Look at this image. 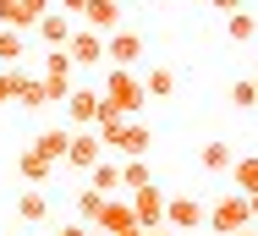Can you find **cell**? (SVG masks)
<instances>
[{"instance_id": "obj_19", "label": "cell", "mask_w": 258, "mask_h": 236, "mask_svg": "<svg viewBox=\"0 0 258 236\" xmlns=\"http://www.w3.org/2000/svg\"><path fill=\"white\" fill-rule=\"evenodd\" d=\"M149 143H154V132H149L143 121H132V127H126V138H121V148H115V154H126V159H143V154H149Z\"/></svg>"}, {"instance_id": "obj_7", "label": "cell", "mask_w": 258, "mask_h": 236, "mask_svg": "<svg viewBox=\"0 0 258 236\" xmlns=\"http://www.w3.org/2000/svg\"><path fill=\"white\" fill-rule=\"evenodd\" d=\"M94 231H99V236L138 231V220H132V203H126V198H104V203H99V214H94Z\"/></svg>"}, {"instance_id": "obj_26", "label": "cell", "mask_w": 258, "mask_h": 236, "mask_svg": "<svg viewBox=\"0 0 258 236\" xmlns=\"http://www.w3.org/2000/svg\"><path fill=\"white\" fill-rule=\"evenodd\" d=\"M99 203H104V192H77V220H83V225H94V214H99Z\"/></svg>"}, {"instance_id": "obj_17", "label": "cell", "mask_w": 258, "mask_h": 236, "mask_svg": "<svg viewBox=\"0 0 258 236\" xmlns=\"http://www.w3.org/2000/svg\"><path fill=\"white\" fill-rule=\"evenodd\" d=\"M138 83H143V94H149V99H170V94H176V72H170V66H154V72H143Z\"/></svg>"}, {"instance_id": "obj_14", "label": "cell", "mask_w": 258, "mask_h": 236, "mask_svg": "<svg viewBox=\"0 0 258 236\" xmlns=\"http://www.w3.org/2000/svg\"><path fill=\"white\" fill-rule=\"evenodd\" d=\"M225 39H231V44H253V39H258V17L247 11V6L225 17Z\"/></svg>"}, {"instance_id": "obj_34", "label": "cell", "mask_w": 258, "mask_h": 236, "mask_svg": "<svg viewBox=\"0 0 258 236\" xmlns=\"http://www.w3.org/2000/svg\"><path fill=\"white\" fill-rule=\"evenodd\" d=\"M121 236H143V231H121Z\"/></svg>"}, {"instance_id": "obj_11", "label": "cell", "mask_w": 258, "mask_h": 236, "mask_svg": "<svg viewBox=\"0 0 258 236\" xmlns=\"http://www.w3.org/2000/svg\"><path fill=\"white\" fill-rule=\"evenodd\" d=\"M72 33H77V22H72L66 11H44V17H39V39H44V49H66Z\"/></svg>"}, {"instance_id": "obj_33", "label": "cell", "mask_w": 258, "mask_h": 236, "mask_svg": "<svg viewBox=\"0 0 258 236\" xmlns=\"http://www.w3.org/2000/svg\"><path fill=\"white\" fill-rule=\"evenodd\" d=\"M231 236H258V231H253V225H247V231H231Z\"/></svg>"}, {"instance_id": "obj_29", "label": "cell", "mask_w": 258, "mask_h": 236, "mask_svg": "<svg viewBox=\"0 0 258 236\" xmlns=\"http://www.w3.org/2000/svg\"><path fill=\"white\" fill-rule=\"evenodd\" d=\"M209 6H214V11H225V17H231V11H242V6H247V0H209Z\"/></svg>"}, {"instance_id": "obj_18", "label": "cell", "mask_w": 258, "mask_h": 236, "mask_svg": "<svg viewBox=\"0 0 258 236\" xmlns=\"http://www.w3.org/2000/svg\"><path fill=\"white\" fill-rule=\"evenodd\" d=\"M66 138H72V127H50V132H39V138H33V148L55 165V159H66Z\"/></svg>"}, {"instance_id": "obj_35", "label": "cell", "mask_w": 258, "mask_h": 236, "mask_svg": "<svg viewBox=\"0 0 258 236\" xmlns=\"http://www.w3.org/2000/svg\"><path fill=\"white\" fill-rule=\"evenodd\" d=\"M253 99H258V77H253Z\"/></svg>"}, {"instance_id": "obj_10", "label": "cell", "mask_w": 258, "mask_h": 236, "mask_svg": "<svg viewBox=\"0 0 258 236\" xmlns=\"http://www.w3.org/2000/svg\"><path fill=\"white\" fill-rule=\"evenodd\" d=\"M66 55H72V66H94V61H104V33L77 28V33L66 39Z\"/></svg>"}, {"instance_id": "obj_6", "label": "cell", "mask_w": 258, "mask_h": 236, "mask_svg": "<svg viewBox=\"0 0 258 236\" xmlns=\"http://www.w3.org/2000/svg\"><path fill=\"white\" fill-rule=\"evenodd\" d=\"M99 159H104V143L94 138V127H77V132L66 138V165H72V170H94Z\"/></svg>"}, {"instance_id": "obj_15", "label": "cell", "mask_w": 258, "mask_h": 236, "mask_svg": "<svg viewBox=\"0 0 258 236\" xmlns=\"http://www.w3.org/2000/svg\"><path fill=\"white\" fill-rule=\"evenodd\" d=\"M231 159H236V148H231V143H204V154H198V165H204L209 176H225V170H231Z\"/></svg>"}, {"instance_id": "obj_9", "label": "cell", "mask_w": 258, "mask_h": 236, "mask_svg": "<svg viewBox=\"0 0 258 236\" xmlns=\"http://www.w3.org/2000/svg\"><path fill=\"white\" fill-rule=\"evenodd\" d=\"M77 22L94 28V33H115V28L126 22V11H121V0H88V6L77 11Z\"/></svg>"}, {"instance_id": "obj_30", "label": "cell", "mask_w": 258, "mask_h": 236, "mask_svg": "<svg viewBox=\"0 0 258 236\" xmlns=\"http://www.w3.org/2000/svg\"><path fill=\"white\" fill-rule=\"evenodd\" d=\"M50 6H60V11H66V17H77V11H83V6H88V0H50Z\"/></svg>"}, {"instance_id": "obj_5", "label": "cell", "mask_w": 258, "mask_h": 236, "mask_svg": "<svg viewBox=\"0 0 258 236\" xmlns=\"http://www.w3.org/2000/svg\"><path fill=\"white\" fill-rule=\"evenodd\" d=\"M104 61L138 72V61H143V33H138V28H115V33L104 39Z\"/></svg>"}, {"instance_id": "obj_16", "label": "cell", "mask_w": 258, "mask_h": 236, "mask_svg": "<svg viewBox=\"0 0 258 236\" xmlns=\"http://www.w3.org/2000/svg\"><path fill=\"white\" fill-rule=\"evenodd\" d=\"M17 170H22V182H28V187H39V182H50V159H44V154H39V148H22V159H17Z\"/></svg>"}, {"instance_id": "obj_27", "label": "cell", "mask_w": 258, "mask_h": 236, "mask_svg": "<svg viewBox=\"0 0 258 236\" xmlns=\"http://www.w3.org/2000/svg\"><path fill=\"white\" fill-rule=\"evenodd\" d=\"M231 104H236V110H253V104H258V99H253V77L231 83Z\"/></svg>"}, {"instance_id": "obj_28", "label": "cell", "mask_w": 258, "mask_h": 236, "mask_svg": "<svg viewBox=\"0 0 258 236\" xmlns=\"http://www.w3.org/2000/svg\"><path fill=\"white\" fill-rule=\"evenodd\" d=\"M55 236H99V231H88V225L77 220V225H60V231H55Z\"/></svg>"}, {"instance_id": "obj_4", "label": "cell", "mask_w": 258, "mask_h": 236, "mask_svg": "<svg viewBox=\"0 0 258 236\" xmlns=\"http://www.w3.org/2000/svg\"><path fill=\"white\" fill-rule=\"evenodd\" d=\"M204 198H192V192H176V198H165V225L170 231H204Z\"/></svg>"}, {"instance_id": "obj_2", "label": "cell", "mask_w": 258, "mask_h": 236, "mask_svg": "<svg viewBox=\"0 0 258 236\" xmlns=\"http://www.w3.org/2000/svg\"><path fill=\"white\" fill-rule=\"evenodd\" d=\"M204 225H209V231H220V236L247 231V225H253V220H247V198H242V192H225L220 203H209V209H204Z\"/></svg>"}, {"instance_id": "obj_25", "label": "cell", "mask_w": 258, "mask_h": 236, "mask_svg": "<svg viewBox=\"0 0 258 236\" xmlns=\"http://www.w3.org/2000/svg\"><path fill=\"white\" fill-rule=\"evenodd\" d=\"M22 66H0V104H17V88H22Z\"/></svg>"}, {"instance_id": "obj_13", "label": "cell", "mask_w": 258, "mask_h": 236, "mask_svg": "<svg viewBox=\"0 0 258 236\" xmlns=\"http://www.w3.org/2000/svg\"><path fill=\"white\" fill-rule=\"evenodd\" d=\"M225 176H231V187L242 192V198H247V192H258V154H242V159H231V170H225Z\"/></svg>"}, {"instance_id": "obj_23", "label": "cell", "mask_w": 258, "mask_h": 236, "mask_svg": "<svg viewBox=\"0 0 258 236\" xmlns=\"http://www.w3.org/2000/svg\"><path fill=\"white\" fill-rule=\"evenodd\" d=\"M50 11V0H17V33H28V28H39V17Z\"/></svg>"}, {"instance_id": "obj_24", "label": "cell", "mask_w": 258, "mask_h": 236, "mask_svg": "<svg viewBox=\"0 0 258 236\" xmlns=\"http://www.w3.org/2000/svg\"><path fill=\"white\" fill-rule=\"evenodd\" d=\"M17 104H22V110H44V104H50V99H44V83H39V77H22Z\"/></svg>"}, {"instance_id": "obj_21", "label": "cell", "mask_w": 258, "mask_h": 236, "mask_svg": "<svg viewBox=\"0 0 258 236\" xmlns=\"http://www.w3.org/2000/svg\"><path fill=\"white\" fill-rule=\"evenodd\" d=\"M88 176H94V192H121V165L115 159H99Z\"/></svg>"}, {"instance_id": "obj_20", "label": "cell", "mask_w": 258, "mask_h": 236, "mask_svg": "<svg viewBox=\"0 0 258 236\" xmlns=\"http://www.w3.org/2000/svg\"><path fill=\"white\" fill-rule=\"evenodd\" d=\"M121 187H126V192L154 187V170H149V159H126V165H121Z\"/></svg>"}, {"instance_id": "obj_3", "label": "cell", "mask_w": 258, "mask_h": 236, "mask_svg": "<svg viewBox=\"0 0 258 236\" xmlns=\"http://www.w3.org/2000/svg\"><path fill=\"white\" fill-rule=\"evenodd\" d=\"M60 104H66V127H72V132H77V127H99V115H104L99 88H88V83H77Z\"/></svg>"}, {"instance_id": "obj_8", "label": "cell", "mask_w": 258, "mask_h": 236, "mask_svg": "<svg viewBox=\"0 0 258 236\" xmlns=\"http://www.w3.org/2000/svg\"><path fill=\"white\" fill-rule=\"evenodd\" d=\"M126 203H132L138 231H154V225H165V192H159V187H138Z\"/></svg>"}, {"instance_id": "obj_22", "label": "cell", "mask_w": 258, "mask_h": 236, "mask_svg": "<svg viewBox=\"0 0 258 236\" xmlns=\"http://www.w3.org/2000/svg\"><path fill=\"white\" fill-rule=\"evenodd\" d=\"M22 49H28V39H22L17 28H0V66H17Z\"/></svg>"}, {"instance_id": "obj_31", "label": "cell", "mask_w": 258, "mask_h": 236, "mask_svg": "<svg viewBox=\"0 0 258 236\" xmlns=\"http://www.w3.org/2000/svg\"><path fill=\"white\" fill-rule=\"evenodd\" d=\"M247 220H258V192H247Z\"/></svg>"}, {"instance_id": "obj_1", "label": "cell", "mask_w": 258, "mask_h": 236, "mask_svg": "<svg viewBox=\"0 0 258 236\" xmlns=\"http://www.w3.org/2000/svg\"><path fill=\"white\" fill-rule=\"evenodd\" d=\"M99 99H104V110H115V115H138V110L149 104L143 83H138V72H126V66H110V72H104Z\"/></svg>"}, {"instance_id": "obj_12", "label": "cell", "mask_w": 258, "mask_h": 236, "mask_svg": "<svg viewBox=\"0 0 258 236\" xmlns=\"http://www.w3.org/2000/svg\"><path fill=\"white\" fill-rule=\"evenodd\" d=\"M17 220H22V225H39V220H50V192L28 187L22 198H17Z\"/></svg>"}, {"instance_id": "obj_32", "label": "cell", "mask_w": 258, "mask_h": 236, "mask_svg": "<svg viewBox=\"0 0 258 236\" xmlns=\"http://www.w3.org/2000/svg\"><path fill=\"white\" fill-rule=\"evenodd\" d=\"M143 236H176V231H170V225H154V231H143Z\"/></svg>"}]
</instances>
